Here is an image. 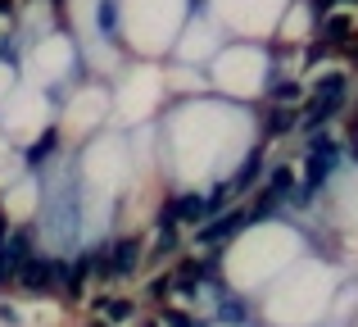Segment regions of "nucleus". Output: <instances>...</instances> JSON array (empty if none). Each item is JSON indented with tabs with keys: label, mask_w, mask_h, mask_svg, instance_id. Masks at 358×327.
I'll return each mask as SVG.
<instances>
[{
	"label": "nucleus",
	"mask_w": 358,
	"mask_h": 327,
	"mask_svg": "<svg viewBox=\"0 0 358 327\" xmlns=\"http://www.w3.org/2000/svg\"><path fill=\"white\" fill-rule=\"evenodd\" d=\"M18 286H23L27 295H41V291H50L55 282H59V264L55 259H41V255H32L23 268H18V277H14Z\"/></svg>",
	"instance_id": "nucleus-1"
},
{
	"label": "nucleus",
	"mask_w": 358,
	"mask_h": 327,
	"mask_svg": "<svg viewBox=\"0 0 358 327\" xmlns=\"http://www.w3.org/2000/svg\"><path fill=\"white\" fill-rule=\"evenodd\" d=\"M250 223H254V209H231V214H222V218H213V223H204V228H200V246H218V241L236 237V232L250 228Z\"/></svg>",
	"instance_id": "nucleus-2"
},
{
	"label": "nucleus",
	"mask_w": 358,
	"mask_h": 327,
	"mask_svg": "<svg viewBox=\"0 0 358 327\" xmlns=\"http://www.w3.org/2000/svg\"><path fill=\"white\" fill-rule=\"evenodd\" d=\"M213 214V204L204 200V195H182V200H173L164 209V218H159V228H173L177 218H186V223H195V218H209Z\"/></svg>",
	"instance_id": "nucleus-3"
},
{
	"label": "nucleus",
	"mask_w": 358,
	"mask_h": 327,
	"mask_svg": "<svg viewBox=\"0 0 358 327\" xmlns=\"http://www.w3.org/2000/svg\"><path fill=\"white\" fill-rule=\"evenodd\" d=\"M345 105V96H308V109H304V123L308 127H317V123H327V118L336 114V109Z\"/></svg>",
	"instance_id": "nucleus-4"
},
{
	"label": "nucleus",
	"mask_w": 358,
	"mask_h": 327,
	"mask_svg": "<svg viewBox=\"0 0 358 327\" xmlns=\"http://www.w3.org/2000/svg\"><path fill=\"white\" fill-rule=\"evenodd\" d=\"M350 32H354V23H350L345 14H331V18L322 23V41H327V46H345V41H350Z\"/></svg>",
	"instance_id": "nucleus-5"
},
{
	"label": "nucleus",
	"mask_w": 358,
	"mask_h": 327,
	"mask_svg": "<svg viewBox=\"0 0 358 327\" xmlns=\"http://www.w3.org/2000/svg\"><path fill=\"white\" fill-rule=\"evenodd\" d=\"M295 123H299V114H295V109H286V105L268 109V137H277V132H290Z\"/></svg>",
	"instance_id": "nucleus-6"
},
{
	"label": "nucleus",
	"mask_w": 358,
	"mask_h": 327,
	"mask_svg": "<svg viewBox=\"0 0 358 327\" xmlns=\"http://www.w3.org/2000/svg\"><path fill=\"white\" fill-rule=\"evenodd\" d=\"M327 168H331V160H317V155H308V168H304V186H308V191H317V186L327 182Z\"/></svg>",
	"instance_id": "nucleus-7"
},
{
	"label": "nucleus",
	"mask_w": 358,
	"mask_h": 327,
	"mask_svg": "<svg viewBox=\"0 0 358 327\" xmlns=\"http://www.w3.org/2000/svg\"><path fill=\"white\" fill-rule=\"evenodd\" d=\"M290 182H295V177H290V168H286V164L268 173V191H277V195H286V191H290Z\"/></svg>",
	"instance_id": "nucleus-8"
},
{
	"label": "nucleus",
	"mask_w": 358,
	"mask_h": 327,
	"mask_svg": "<svg viewBox=\"0 0 358 327\" xmlns=\"http://www.w3.org/2000/svg\"><path fill=\"white\" fill-rule=\"evenodd\" d=\"M177 250V232L173 228H159V241H155V259H168Z\"/></svg>",
	"instance_id": "nucleus-9"
},
{
	"label": "nucleus",
	"mask_w": 358,
	"mask_h": 327,
	"mask_svg": "<svg viewBox=\"0 0 358 327\" xmlns=\"http://www.w3.org/2000/svg\"><path fill=\"white\" fill-rule=\"evenodd\" d=\"M100 309H105V319H114V323L131 319V300H100Z\"/></svg>",
	"instance_id": "nucleus-10"
},
{
	"label": "nucleus",
	"mask_w": 358,
	"mask_h": 327,
	"mask_svg": "<svg viewBox=\"0 0 358 327\" xmlns=\"http://www.w3.org/2000/svg\"><path fill=\"white\" fill-rule=\"evenodd\" d=\"M313 96H345V73H331V78H322Z\"/></svg>",
	"instance_id": "nucleus-11"
},
{
	"label": "nucleus",
	"mask_w": 358,
	"mask_h": 327,
	"mask_svg": "<svg viewBox=\"0 0 358 327\" xmlns=\"http://www.w3.org/2000/svg\"><path fill=\"white\" fill-rule=\"evenodd\" d=\"M254 177H259V155H254V160H250V164H245V168H241V173H236V177H231V191H245V186H250V182H254Z\"/></svg>",
	"instance_id": "nucleus-12"
},
{
	"label": "nucleus",
	"mask_w": 358,
	"mask_h": 327,
	"mask_svg": "<svg viewBox=\"0 0 358 327\" xmlns=\"http://www.w3.org/2000/svg\"><path fill=\"white\" fill-rule=\"evenodd\" d=\"M164 327H200L191 319V314H182V309H164Z\"/></svg>",
	"instance_id": "nucleus-13"
},
{
	"label": "nucleus",
	"mask_w": 358,
	"mask_h": 327,
	"mask_svg": "<svg viewBox=\"0 0 358 327\" xmlns=\"http://www.w3.org/2000/svg\"><path fill=\"white\" fill-rule=\"evenodd\" d=\"M272 96H277V100H295L299 87H295V82H272Z\"/></svg>",
	"instance_id": "nucleus-14"
},
{
	"label": "nucleus",
	"mask_w": 358,
	"mask_h": 327,
	"mask_svg": "<svg viewBox=\"0 0 358 327\" xmlns=\"http://www.w3.org/2000/svg\"><path fill=\"white\" fill-rule=\"evenodd\" d=\"M50 146H55V132H45L41 141H36V151H32V160H41V155H50Z\"/></svg>",
	"instance_id": "nucleus-15"
},
{
	"label": "nucleus",
	"mask_w": 358,
	"mask_h": 327,
	"mask_svg": "<svg viewBox=\"0 0 358 327\" xmlns=\"http://www.w3.org/2000/svg\"><path fill=\"white\" fill-rule=\"evenodd\" d=\"M168 286H173V282H168V277H159V282L150 286V295H155V300H164V295H168Z\"/></svg>",
	"instance_id": "nucleus-16"
},
{
	"label": "nucleus",
	"mask_w": 358,
	"mask_h": 327,
	"mask_svg": "<svg viewBox=\"0 0 358 327\" xmlns=\"http://www.w3.org/2000/svg\"><path fill=\"white\" fill-rule=\"evenodd\" d=\"M350 60H354V64H358V41H354V46H350Z\"/></svg>",
	"instance_id": "nucleus-17"
},
{
	"label": "nucleus",
	"mask_w": 358,
	"mask_h": 327,
	"mask_svg": "<svg viewBox=\"0 0 358 327\" xmlns=\"http://www.w3.org/2000/svg\"><path fill=\"white\" fill-rule=\"evenodd\" d=\"M0 14H9V0H0Z\"/></svg>",
	"instance_id": "nucleus-18"
},
{
	"label": "nucleus",
	"mask_w": 358,
	"mask_h": 327,
	"mask_svg": "<svg viewBox=\"0 0 358 327\" xmlns=\"http://www.w3.org/2000/svg\"><path fill=\"white\" fill-rule=\"evenodd\" d=\"M354 137H358V114H354Z\"/></svg>",
	"instance_id": "nucleus-19"
},
{
	"label": "nucleus",
	"mask_w": 358,
	"mask_h": 327,
	"mask_svg": "<svg viewBox=\"0 0 358 327\" xmlns=\"http://www.w3.org/2000/svg\"><path fill=\"white\" fill-rule=\"evenodd\" d=\"M341 5H358V0H341Z\"/></svg>",
	"instance_id": "nucleus-20"
},
{
	"label": "nucleus",
	"mask_w": 358,
	"mask_h": 327,
	"mask_svg": "<svg viewBox=\"0 0 358 327\" xmlns=\"http://www.w3.org/2000/svg\"><path fill=\"white\" fill-rule=\"evenodd\" d=\"M145 327H164V323H145Z\"/></svg>",
	"instance_id": "nucleus-21"
},
{
	"label": "nucleus",
	"mask_w": 358,
	"mask_h": 327,
	"mask_svg": "<svg viewBox=\"0 0 358 327\" xmlns=\"http://www.w3.org/2000/svg\"><path fill=\"white\" fill-rule=\"evenodd\" d=\"M91 327H109V323H91Z\"/></svg>",
	"instance_id": "nucleus-22"
}]
</instances>
